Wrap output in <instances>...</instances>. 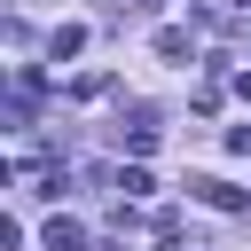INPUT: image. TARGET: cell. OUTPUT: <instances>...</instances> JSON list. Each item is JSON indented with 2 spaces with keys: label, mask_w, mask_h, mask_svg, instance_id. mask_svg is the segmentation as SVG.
<instances>
[{
  "label": "cell",
  "mask_w": 251,
  "mask_h": 251,
  "mask_svg": "<svg viewBox=\"0 0 251 251\" xmlns=\"http://www.w3.org/2000/svg\"><path fill=\"white\" fill-rule=\"evenodd\" d=\"M188 188H196L212 212H243V188H227V180H188Z\"/></svg>",
  "instance_id": "cell-1"
},
{
  "label": "cell",
  "mask_w": 251,
  "mask_h": 251,
  "mask_svg": "<svg viewBox=\"0 0 251 251\" xmlns=\"http://www.w3.org/2000/svg\"><path fill=\"white\" fill-rule=\"evenodd\" d=\"M47 251H86V227L78 220H47Z\"/></svg>",
  "instance_id": "cell-2"
},
{
  "label": "cell",
  "mask_w": 251,
  "mask_h": 251,
  "mask_svg": "<svg viewBox=\"0 0 251 251\" xmlns=\"http://www.w3.org/2000/svg\"><path fill=\"white\" fill-rule=\"evenodd\" d=\"M157 55H165V63H180V55H196V39H188L180 24H165V31H157Z\"/></svg>",
  "instance_id": "cell-3"
},
{
  "label": "cell",
  "mask_w": 251,
  "mask_h": 251,
  "mask_svg": "<svg viewBox=\"0 0 251 251\" xmlns=\"http://www.w3.org/2000/svg\"><path fill=\"white\" fill-rule=\"evenodd\" d=\"M78 47H86V31H78V24H63V31L47 39V55H55V63H63V55H78Z\"/></svg>",
  "instance_id": "cell-4"
},
{
  "label": "cell",
  "mask_w": 251,
  "mask_h": 251,
  "mask_svg": "<svg viewBox=\"0 0 251 251\" xmlns=\"http://www.w3.org/2000/svg\"><path fill=\"white\" fill-rule=\"evenodd\" d=\"M235 8H251V0H235Z\"/></svg>",
  "instance_id": "cell-5"
}]
</instances>
